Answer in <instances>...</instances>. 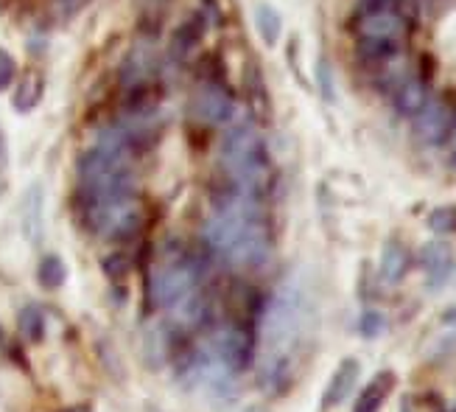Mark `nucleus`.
I'll list each match as a JSON object with an SVG mask.
<instances>
[{"mask_svg": "<svg viewBox=\"0 0 456 412\" xmlns=\"http://www.w3.org/2000/svg\"><path fill=\"white\" fill-rule=\"evenodd\" d=\"M205 247L235 269H255L269 259V225L261 200L227 185L216 196V210L202 227Z\"/></svg>", "mask_w": 456, "mask_h": 412, "instance_id": "nucleus-1", "label": "nucleus"}, {"mask_svg": "<svg viewBox=\"0 0 456 412\" xmlns=\"http://www.w3.org/2000/svg\"><path fill=\"white\" fill-rule=\"evenodd\" d=\"M303 325H305V298L297 284H286L277 289L264 317V342H266L264 382L266 384L283 382V373L291 359V348L300 340Z\"/></svg>", "mask_w": 456, "mask_h": 412, "instance_id": "nucleus-2", "label": "nucleus"}, {"mask_svg": "<svg viewBox=\"0 0 456 412\" xmlns=\"http://www.w3.org/2000/svg\"><path fill=\"white\" fill-rule=\"evenodd\" d=\"M219 157H222V171L227 177V185L261 200V194L272 183V161L257 129L252 124L232 127L224 135Z\"/></svg>", "mask_w": 456, "mask_h": 412, "instance_id": "nucleus-3", "label": "nucleus"}, {"mask_svg": "<svg viewBox=\"0 0 456 412\" xmlns=\"http://www.w3.org/2000/svg\"><path fill=\"white\" fill-rule=\"evenodd\" d=\"M78 213L90 233L102 239H132L143 227V205L137 194L115 196V200L78 202Z\"/></svg>", "mask_w": 456, "mask_h": 412, "instance_id": "nucleus-4", "label": "nucleus"}, {"mask_svg": "<svg viewBox=\"0 0 456 412\" xmlns=\"http://www.w3.org/2000/svg\"><path fill=\"white\" fill-rule=\"evenodd\" d=\"M200 264L188 255H174V259H166L160 267L151 272L149 278V294L157 306H176L188 301L196 284H200Z\"/></svg>", "mask_w": 456, "mask_h": 412, "instance_id": "nucleus-5", "label": "nucleus"}, {"mask_svg": "<svg viewBox=\"0 0 456 412\" xmlns=\"http://www.w3.org/2000/svg\"><path fill=\"white\" fill-rule=\"evenodd\" d=\"M205 348L232 373V376L235 373H244L252 365V353H255L252 334L238 323H224L216 328Z\"/></svg>", "mask_w": 456, "mask_h": 412, "instance_id": "nucleus-6", "label": "nucleus"}, {"mask_svg": "<svg viewBox=\"0 0 456 412\" xmlns=\"http://www.w3.org/2000/svg\"><path fill=\"white\" fill-rule=\"evenodd\" d=\"M191 115L200 124L208 127H222L227 121H232L235 115V98L227 90L224 82H202L200 90L191 98Z\"/></svg>", "mask_w": 456, "mask_h": 412, "instance_id": "nucleus-7", "label": "nucleus"}, {"mask_svg": "<svg viewBox=\"0 0 456 412\" xmlns=\"http://www.w3.org/2000/svg\"><path fill=\"white\" fill-rule=\"evenodd\" d=\"M453 129V110L445 102H428L414 115V132L423 144H445Z\"/></svg>", "mask_w": 456, "mask_h": 412, "instance_id": "nucleus-8", "label": "nucleus"}, {"mask_svg": "<svg viewBox=\"0 0 456 412\" xmlns=\"http://www.w3.org/2000/svg\"><path fill=\"white\" fill-rule=\"evenodd\" d=\"M350 26L355 37H381V39H398V43H406V34H409V26L392 6L364 14L359 20H350Z\"/></svg>", "mask_w": 456, "mask_h": 412, "instance_id": "nucleus-9", "label": "nucleus"}, {"mask_svg": "<svg viewBox=\"0 0 456 412\" xmlns=\"http://www.w3.org/2000/svg\"><path fill=\"white\" fill-rule=\"evenodd\" d=\"M359 373H362V365L359 359H342L339 367H336V373L330 376L328 387H325V396H322V409H333V407H339L347 396H350V390L355 387V382H359Z\"/></svg>", "mask_w": 456, "mask_h": 412, "instance_id": "nucleus-10", "label": "nucleus"}, {"mask_svg": "<svg viewBox=\"0 0 456 412\" xmlns=\"http://www.w3.org/2000/svg\"><path fill=\"white\" fill-rule=\"evenodd\" d=\"M403 54V43L398 39H381V37H355V56L370 68H381L395 62Z\"/></svg>", "mask_w": 456, "mask_h": 412, "instance_id": "nucleus-11", "label": "nucleus"}, {"mask_svg": "<svg viewBox=\"0 0 456 412\" xmlns=\"http://www.w3.org/2000/svg\"><path fill=\"white\" fill-rule=\"evenodd\" d=\"M208 29H210V26L205 23V17H202V14L188 17L185 23H180V26L174 29V34H171V45H168L171 56H174V59H188L196 48L202 45V39H205Z\"/></svg>", "mask_w": 456, "mask_h": 412, "instance_id": "nucleus-12", "label": "nucleus"}, {"mask_svg": "<svg viewBox=\"0 0 456 412\" xmlns=\"http://www.w3.org/2000/svg\"><path fill=\"white\" fill-rule=\"evenodd\" d=\"M420 264L423 269L428 272V284L431 289H437L448 281V275L453 272L456 267V259H453V250L445 244V242H431L423 247L420 252Z\"/></svg>", "mask_w": 456, "mask_h": 412, "instance_id": "nucleus-13", "label": "nucleus"}, {"mask_svg": "<svg viewBox=\"0 0 456 412\" xmlns=\"http://www.w3.org/2000/svg\"><path fill=\"white\" fill-rule=\"evenodd\" d=\"M45 194L43 185H31L28 194L23 196V233L31 244L43 242V233H45Z\"/></svg>", "mask_w": 456, "mask_h": 412, "instance_id": "nucleus-14", "label": "nucleus"}, {"mask_svg": "<svg viewBox=\"0 0 456 412\" xmlns=\"http://www.w3.org/2000/svg\"><path fill=\"white\" fill-rule=\"evenodd\" d=\"M428 85H423L418 76H409L403 78V82L398 85V90H395L392 102H395V110H398L401 115H418L426 104H428Z\"/></svg>", "mask_w": 456, "mask_h": 412, "instance_id": "nucleus-15", "label": "nucleus"}, {"mask_svg": "<svg viewBox=\"0 0 456 412\" xmlns=\"http://www.w3.org/2000/svg\"><path fill=\"white\" fill-rule=\"evenodd\" d=\"M43 93H45V78L39 70H28L26 76H20V82L14 87V98H12V107L17 112H31L39 102H43Z\"/></svg>", "mask_w": 456, "mask_h": 412, "instance_id": "nucleus-16", "label": "nucleus"}, {"mask_svg": "<svg viewBox=\"0 0 456 412\" xmlns=\"http://www.w3.org/2000/svg\"><path fill=\"white\" fill-rule=\"evenodd\" d=\"M395 387V373L384 370L379 373L362 392H359V399H355V409L353 412H379L389 396V390Z\"/></svg>", "mask_w": 456, "mask_h": 412, "instance_id": "nucleus-17", "label": "nucleus"}, {"mask_svg": "<svg viewBox=\"0 0 456 412\" xmlns=\"http://www.w3.org/2000/svg\"><path fill=\"white\" fill-rule=\"evenodd\" d=\"M252 17H255V31H257V37L264 39L266 48H274L277 43H281V34H283L281 12H277L272 4H257Z\"/></svg>", "mask_w": 456, "mask_h": 412, "instance_id": "nucleus-18", "label": "nucleus"}, {"mask_svg": "<svg viewBox=\"0 0 456 412\" xmlns=\"http://www.w3.org/2000/svg\"><path fill=\"white\" fill-rule=\"evenodd\" d=\"M244 90L249 95V104L252 110L261 115V118H269L272 115V104H269V90H266V82H264V70L257 68L255 62H249L244 68Z\"/></svg>", "mask_w": 456, "mask_h": 412, "instance_id": "nucleus-19", "label": "nucleus"}, {"mask_svg": "<svg viewBox=\"0 0 456 412\" xmlns=\"http://www.w3.org/2000/svg\"><path fill=\"white\" fill-rule=\"evenodd\" d=\"M409 269V252L401 242H387L381 255V278L387 284H398Z\"/></svg>", "mask_w": 456, "mask_h": 412, "instance_id": "nucleus-20", "label": "nucleus"}, {"mask_svg": "<svg viewBox=\"0 0 456 412\" xmlns=\"http://www.w3.org/2000/svg\"><path fill=\"white\" fill-rule=\"evenodd\" d=\"M37 278H39V284H43L45 289H59V286L65 284V278H68V267H65V261L59 259L56 252H48V255L39 259Z\"/></svg>", "mask_w": 456, "mask_h": 412, "instance_id": "nucleus-21", "label": "nucleus"}, {"mask_svg": "<svg viewBox=\"0 0 456 412\" xmlns=\"http://www.w3.org/2000/svg\"><path fill=\"white\" fill-rule=\"evenodd\" d=\"M20 331L28 342H39L45 337V317L37 306H26L20 311Z\"/></svg>", "mask_w": 456, "mask_h": 412, "instance_id": "nucleus-22", "label": "nucleus"}, {"mask_svg": "<svg viewBox=\"0 0 456 412\" xmlns=\"http://www.w3.org/2000/svg\"><path fill=\"white\" fill-rule=\"evenodd\" d=\"M428 227H431V233H437V235L456 233V205L434 208V210L428 213Z\"/></svg>", "mask_w": 456, "mask_h": 412, "instance_id": "nucleus-23", "label": "nucleus"}, {"mask_svg": "<svg viewBox=\"0 0 456 412\" xmlns=\"http://www.w3.org/2000/svg\"><path fill=\"white\" fill-rule=\"evenodd\" d=\"M166 334H163V325H151L146 331V359L149 365L160 367L163 365V357H166Z\"/></svg>", "mask_w": 456, "mask_h": 412, "instance_id": "nucleus-24", "label": "nucleus"}, {"mask_svg": "<svg viewBox=\"0 0 456 412\" xmlns=\"http://www.w3.org/2000/svg\"><path fill=\"white\" fill-rule=\"evenodd\" d=\"M102 269H104L107 278L121 281V278H126V272H129V259L124 252H110L102 259Z\"/></svg>", "mask_w": 456, "mask_h": 412, "instance_id": "nucleus-25", "label": "nucleus"}, {"mask_svg": "<svg viewBox=\"0 0 456 412\" xmlns=\"http://www.w3.org/2000/svg\"><path fill=\"white\" fill-rule=\"evenodd\" d=\"M316 82H320V93L325 102H336V85H333V70H330V62L328 59H320V65H316Z\"/></svg>", "mask_w": 456, "mask_h": 412, "instance_id": "nucleus-26", "label": "nucleus"}, {"mask_svg": "<svg viewBox=\"0 0 456 412\" xmlns=\"http://www.w3.org/2000/svg\"><path fill=\"white\" fill-rule=\"evenodd\" d=\"M384 325H387V320H384L381 311H364L362 323H359V331H362V337L372 340V337H379V334L384 331Z\"/></svg>", "mask_w": 456, "mask_h": 412, "instance_id": "nucleus-27", "label": "nucleus"}, {"mask_svg": "<svg viewBox=\"0 0 456 412\" xmlns=\"http://www.w3.org/2000/svg\"><path fill=\"white\" fill-rule=\"evenodd\" d=\"M14 78H17V62H14V56L6 48H0V93L9 90L14 85Z\"/></svg>", "mask_w": 456, "mask_h": 412, "instance_id": "nucleus-28", "label": "nucleus"}, {"mask_svg": "<svg viewBox=\"0 0 456 412\" xmlns=\"http://www.w3.org/2000/svg\"><path fill=\"white\" fill-rule=\"evenodd\" d=\"M392 6V0H359L353 9V17L350 20H359L364 14H372V12H381V9H389Z\"/></svg>", "mask_w": 456, "mask_h": 412, "instance_id": "nucleus-29", "label": "nucleus"}, {"mask_svg": "<svg viewBox=\"0 0 456 412\" xmlns=\"http://www.w3.org/2000/svg\"><path fill=\"white\" fill-rule=\"evenodd\" d=\"M205 9L200 12L205 17L208 26H222V9H219V0H202Z\"/></svg>", "mask_w": 456, "mask_h": 412, "instance_id": "nucleus-30", "label": "nucleus"}, {"mask_svg": "<svg viewBox=\"0 0 456 412\" xmlns=\"http://www.w3.org/2000/svg\"><path fill=\"white\" fill-rule=\"evenodd\" d=\"M431 73H434V59H431V54H426L423 59H420V82L423 85H428L431 82Z\"/></svg>", "mask_w": 456, "mask_h": 412, "instance_id": "nucleus-31", "label": "nucleus"}, {"mask_svg": "<svg viewBox=\"0 0 456 412\" xmlns=\"http://www.w3.org/2000/svg\"><path fill=\"white\" fill-rule=\"evenodd\" d=\"M9 169V144H6V132L0 129V174Z\"/></svg>", "mask_w": 456, "mask_h": 412, "instance_id": "nucleus-32", "label": "nucleus"}, {"mask_svg": "<svg viewBox=\"0 0 456 412\" xmlns=\"http://www.w3.org/2000/svg\"><path fill=\"white\" fill-rule=\"evenodd\" d=\"M443 323H456V309H448V311L443 314Z\"/></svg>", "mask_w": 456, "mask_h": 412, "instance_id": "nucleus-33", "label": "nucleus"}, {"mask_svg": "<svg viewBox=\"0 0 456 412\" xmlns=\"http://www.w3.org/2000/svg\"><path fill=\"white\" fill-rule=\"evenodd\" d=\"M65 412H90V407H73V409H65Z\"/></svg>", "mask_w": 456, "mask_h": 412, "instance_id": "nucleus-34", "label": "nucleus"}]
</instances>
